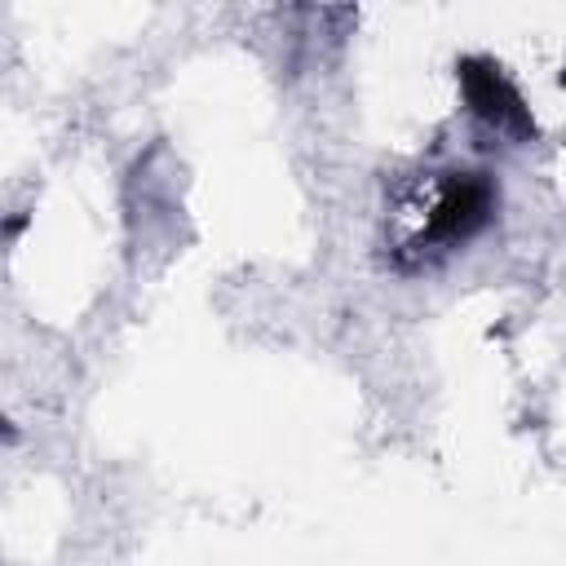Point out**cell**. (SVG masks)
<instances>
[{"label":"cell","mask_w":566,"mask_h":566,"mask_svg":"<svg viewBox=\"0 0 566 566\" xmlns=\"http://www.w3.org/2000/svg\"><path fill=\"white\" fill-rule=\"evenodd\" d=\"M495 181L486 172H447L438 181V195L420 221V230L402 243V261L398 265H416L420 256L429 252H447V248H460L469 243L478 230H486V221L495 217Z\"/></svg>","instance_id":"obj_1"},{"label":"cell","mask_w":566,"mask_h":566,"mask_svg":"<svg viewBox=\"0 0 566 566\" xmlns=\"http://www.w3.org/2000/svg\"><path fill=\"white\" fill-rule=\"evenodd\" d=\"M455 84H460V97L469 106L473 119H482L486 128H495L500 137L509 142H535L539 137V124L526 106V97L517 93V84L504 75L500 62L473 53V57H460L455 62Z\"/></svg>","instance_id":"obj_2"}]
</instances>
